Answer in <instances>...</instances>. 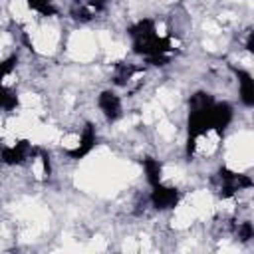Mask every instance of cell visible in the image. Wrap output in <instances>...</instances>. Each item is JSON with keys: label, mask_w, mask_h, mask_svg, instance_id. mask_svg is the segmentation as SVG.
<instances>
[{"label": "cell", "mask_w": 254, "mask_h": 254, "mask_svg": "<svg viewBox=\"0 0 254 254\" xmlns=\"http://www.w3.org/2000/svg\"><path fill=\"white\" fill-rule=\"evenodd\" d=\"M177 91L175 89H171V87H161L159 91H157V101L165 107V109H173L175 105H177Z\"/></svg>", "instance_id": "9"}, {"label": "cell", "mask_w": 254, "mask_h": 254, "mask_svg": "<svg viewBox=\"0 0 254 254\" xmlns=\"http://www.w3.org/2000/svg\"><path fill=\"white\" fill-rule=\"evenodd\" d=\"M20 105L24 109H30V111H36L40 107V97L36 93H22L20 95Z\"/></svg>", "instance_id": "11"}, {"label": "cell", "mask_w": 254, "mask_h": 254, "mask_svg": "<svg viewBox=\"0 0 254 254\" xmlns=\"http://www.w3.org/2000/svg\"><path fill=\"white\" fill-rule=\"evenodd\" d=\"M155 30H157V34H159V36H165V34H167V26H165L163 22H159V24L155 26Z\"/></svg>", "instance_id": "17"}, {"label": "cell", "mask_w": 254, "mask_h": 254, "mask_svg": "<svg viewBox=\"0 0 254 254\" xmlns=\"http://www.w3.org/2000/svg\"><path fill=\"white\" fill-rule=\"evenodd\" d=\"M226 163L232 171H242L254 165V135L238 133L226 145Z\"/></svg>", "instance_id": "1"}, {"label": "cell", "mask_w": 254, "mask_h": 254, "mask_svg": "<svg viewBox=\"0 0 254 254\" xmlns=\"http://www.w3.org/2000/svg\"><path fill=\"white\" fill-rule=\"evenodd\" d=\"M218 143H220L218 133H216L214 129H210V131H206L204 135H200V137L196 139V143H194V151H196L198 155H210V153L218 147Z\"/></svg>", "instance_id": "7"}, {"label": "cell", "mask_w": 254, "mask_h": 254, "mask_svg": "<svg viewBox=\"0 0 254 254\" xmlns=\"http://www.w3.org/2000/svg\"><path fill=\"white\" fill-rule=\"evenodd\" d=\"M107 248V244H105V240L101 238V236H95V238H91L89 240V244L85 246V250H95V252H101V250H105Z\"/></svg>", "instance_id": "14"}, {"label": "cell", "mask_w": 254, "mask_h": 254, "mask_svg": "<svg viewBox=\"0 0 254 254\" xmlns=\"http://www.w3.org/2000/svg\"><path fill=\"white\" fill-rule=\"evenodd\" d=\"M157 133L163 137V139H167V141H171L173 137H175V125L169 121V119H161L159 123H157Z\"/></svg>", "instance_id": "10"}, {"label": "cell", "mask_w": 254, "mask_h": 254, "mask_svg": "<svg viewBox=\"0 0 254 254\" xmlns=\"http://www.w3.org/2000/svg\"><path fill=\"white\" fill-rule=\"evenodd\" d=\"M107 52V62H117V60H121L125 54H127V48L123 46V44H111L109 46V50H105Z\"/></svg>", "instance_id": "12"}, {"label": "cell", "mask_w": 254, "mask_h": 254, "mask_svg": "<svg viewBox=\"0 0 254 254\" xmlns=\"http://www.w3.org/2000/svg\"><path fill=\"white\" fill-rule=\"evenodd\" d=\"M196 218H198V214H196L194 206H192L189 200H185V202H181V204L175 208L173 226H175L177 230H185V228H189Z\"/></svg>", "instance_id": "5"}, {"label": "cell", "mask_w": 254, "mask_h": 254, "mask_svg": "<svg viewBox=\"0 0 254 254\" xmlns=\"http://www.w3.org/2000/svg\"><path fill=\"white\" fill-rule=\"evenodd\" d=\"M28 28V34L32 36V44L36 48L38 54H52L58 46V40H60V34H58V28L52 26V24H44V26H36L34 22L32 24H26Z\"/></svg>", "instance_id": "3"}, {"label": "cell", "mask_w": 254, "mask_h": 254, "mask_svg": "<svg viewBox=\"0 0 254 254\" xmlns=\"http://www.w3.org/2000/svg\"><path fill=\"white\" fill-rule=\"evenodd\" d=\"M32 173H34L36 179H44V175H46V167H44V161H42L40 157L32 163Z\"/></svg>", "instance_id": "15"}, {"label": "cell", "mask_w": 254, "mask_h": 254, "mask_svg": "<svg viewBox=\"0 0 254 254\" xmlns=\"http://www.w3.org/2000/svg\"><path fill=\"white\" fill-rule=\"evenodd\" d=\"M121 248H123L125 252H137V250H139V244L135 242V238H127Z\"/></svg>", "instance_id": "16"}, {"label": "cell", "mask_w": 254, "mask_h": 254, "mask_svg": "<svg viewBox=\"0 0 254 254\" xmlns=\"http://www.w3.org/2000/svg\"><path fill=\"white\" fill-rule=\"evenodd\" d=\"M60 143H62V147H64V149L73 151V149H77V147H79L81 139H79V135H75V133H67V135H62Z\"/></svg>", "instance_id": "13"}, {"label": "cell", "mask_w": 254, "mask_h": 254, "mask_svg": "<svg viewBox=\"0 0 254 254\" xmlns=\"http://www.w3.org/2000/svg\"><path fill=\"white\" fill-rule=\"evenodd\" d=\"M34 145H48V143H56L62 139V133L54 127V125H44V123H38L36 129L32 131V135L28 137Z\"/></svg>", "instance_id": "6"}, {"label": "cell", "mask_w": 254, "mask_h": 254, "mask_svg": "<svg viewBox=\"0 0 254 254\" xmlns=\"http://www.w3.org/2000/svg\"><path fill=\"white\" fill-rule=\"evenodd\" d=\"M187 200L194 206L198 218H208V216H212L214 210H216V206H214V202H212V196H210L206 190H196V192H192Z\"/></svg>", "instance_id": "4"}, {"label": "cell", "mask_w": 254, "mask_h": 254, "mask_svg": "<svg viewBox=\"0 0 254 254\" xmlns=\"http://www.w3.org/2000/svg\"><path fill=\"white\" fill-rule=\"evenodd\" d=\"M10 14L14 16L16 22L32 24V10H30L26 0H12L10 2Z\"/></svg>", "instance_id": "8"}, {"label": "cell", "mask_w": 254, "mask_h": 254, "mask_svg": "<svg viewBox=\"0 0 254 254\" xmlns=\"http://www.w3.org/2000/svg\"><path fill=\"white\" fill-rule=\"evenodd\" d=\"M97 48H99L97 38L89 30L73 32L69 42H67V54L75 62H91L95 58V54H97Z\"/></svg>", "instance_id": "2"}]
</instances>
